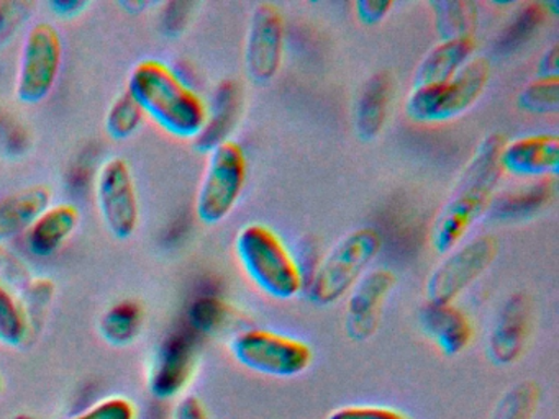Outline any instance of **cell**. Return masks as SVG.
Masks as SVG:
<instances>
[{"instance_id": "15", "label": "cell", "mask_w": 559, "mask_h": 419, "mask_svg": "<svg viewBox=\"0 0 559 419\" xmlns=\"http://www.w3.org/2000/svg\"><path fill=\"white\" fill-rule=\"evenodd\" d=\"M502 172L526 179L556 176L559 169V137L555 133L525 134L506 141L500 151Z\"/></svg>"}, {"instance_id": "19", "label": "cell", "mask_w": 559, "mask_h": 419, "mask_svg": "<svg viewBox=\"0 0 559 419\" xmlns=\"http://www.w3.org/2000/svg\"><path fill=\"white\" fill-rule=\"evenodd\" d=\"M51 205L48 187L37 183L0 200V244L25 235L35 219Z\"/></svg>"}, {"instance_id": "32", "label": "cell", "mask_w": 559, "mask_h": 419, "mask_svg": "<svg viewBox=\"0 0 559 419\" xmlns=\"http://www.w3.org/2000/svg\"><path fill=\"white\" fill-rule=\"evenodd\" d=\"M326 419H408V416L388 406L349 405L330 412Z\"/></svg>"}, {"instance_id": "10", "label": "cell", "mask_w": 559, "mask_h": 419, "mask_svg": "<svg viewBox=\"0 0 559 419\" xmlns=\"http://www.w3.org/2000/svg\"><path fill=\"white\" fill-rule=\"evenodd\" d=\"M96 200L100 218L114 238L135 235L140 225V202L135 179L129 163L122 157L106 160L97 173Z\"/></svg>"}, {"instance_id": "5", "label": "cell", "mask_w": 559, "mask_h": 419, "mask_svg": "<svg viewBox=\"0 0 559 419\" xmlns=\"http://www.w3.org/2000/svg\"><path fill=\"white\" fill-rule=\"evenodd\" d=\"M490 64L473 58L454 77L441 84L412 87L405 113L415 123H443L466 113L483 97L489 84Z\"/></svg>"}, {"instance_id": "37", "label": "cell", "mask_w": 559, "mask_h": 419, "mask_svg": "<svg viewBox=\"0 0 559 419\" xmlns=\"http://www.w3.org/2000/svg\"><path fill=\"white\" fill-rule=\"evenodd\" d=\"M123 9H130V12L139 13L140 10L145 9V7H148V3L145 2H126L122 3Z\"/></svg>"}, {"instance_id": "7", "label": "cell", "mask_w": 559, "mask_h": 419, "mask_svg": "<svg viewBox=\"0 0 559 419\" xmlns=\"http://www.w3.org/2000/svg\"><path fill=\"white\" fill-rule=\"evenodd\" d=\"M230 352L245 369L274 379H293L309 369L312 349L297 337L276 331L250 327L235 334Z\"/></svg>"}, {"instance_id": "34", "label": "cell", "mask_w": 559, "mask_h": 419, "mask_svg": "<svg viewBox=\"0 0 559 419\" xmlns=\"http://www.w3.org/2000/svg\"><path fill=\"white\" fill-rule=\"evenodd\" d=\"M173 419H212V416L198 396L185 395L176 403Z\"/></svg>"}, {"instance_id": "39", "label": "cell", "mask_w": 559, "mask_h": 419, "mask_svg": "<svg viewBox=\"0 0 559 419\" xmlns=\"http://www.w3.org/2000/svg\"><path fill=\"white\" fill-rule=\"evenodd\" d=\"M14 419H37V418H34V416L21 415V416H15Z\"/></svg>"}, {"instance_id": "24", "label": "cell", "mask_w": 559, "mask_h": 419, "mask_svg": "<svg viewBox=\"0 0 559 419\" xmlns=\"http://www.w3.org/2000/svg\"><path fill=\"white\" fill-rule=\"evenodd\" d=\"M435 25L441 39L469 38L476 25L473 2H433Z\"/></svg>"}, {"instance_id": "40", "label": "cell", "mask_w": 559, "mask_h": 419, "mask_svg": "<svg viewBox=\"0 0 559 419\" xmlns=\"http://www.w3.org/2000/svg\"><path fill=\"white\" fill-rule=\"evenodd\" d=\"M2 392H4V379L0 375V395H2Z\"/></svg>"}, {"instance_id": "6", "label": "cell", "mask_w": 559, "mask_h": 419, "mask_svg": "<svg viewBox=\"0 0 559 419\" xmlns=\"http://www.w3.org/2000/svg\"><path fill=\"white\" fill-rule=\"evenodd\" d=\"M247 177V153L240 143L227 140L212 147L195 199L199 222L215 226L227 219L243 193Z\"/></svg>"}, {"instance_id": "31", "label": "cell", "mask_w": 559, "mask_h": 419, "mask_svg": "<svg viewBox=\"0 0 559 419\" xmlns=\"http://www.w3.org/2000/svg\"><path fill=\"white\" fill-rule=\"evenodd\" d=\"M55 294H57V285L51 278H32L31 284L27 285V291H25V300H22L28 318H31L32 327H34L35 318L45 313L47 308L50 307Z\"/></svg>"}, {"instance_id": "16", "label": "cell", "mask_w": 559, "mask_h": 419, "mask_svg": "<svg viewBox=\"0 0 559 419\" xmlns=\"http://www.w3.org/2000/svg\"><path fill=\"white\" fill-rule=\"evenodd\" d=\"M421 331L447 356H457L473 339V324L454 303L427 301L420 310Z\"/></svg>"}, {"instance_id": "26", "label": "cell", "mask_w": 559, "mask_h": 419, "mask_svg": "<svg viewBox=\"0 0 559 419\" xmlns=\"http://www.w3.org/2000/svg\"><path fill=\"white\" fill-rule=\"evenodd\" d=\"M143 118L145 113L142 108L127 92H123L107 110L106 133L116 141L129 140L142 127Z\"/></svg>"}, {"instance_id": "3", "label": "cell", "mask_w": 559, "mask_h": 419, "mask_svg": "<svg viewBox=\"0 0 559 419\" xmlns=\"http://www.w3.org/2000/svg\"><path fill=\"white\" fill-rule=\"evenodd\" d=\"M235 254L248 278L267 297L293 300L306 288L296 258L270 226L245 225L235 238Z\"/></svg>"}, {"instance_id": "38", "label": "cell", "mask_w": 559, "mask_h": 419, "mask_svg": "<svg viewBox=\"0 0 559 419\" xmlns=\"http://www.w3.org/2000/svg\"><path fill=\"white\" fill-rule=\"evenodd\" d=\"M9 258L8 254H5L4 248L0 246V268H4L5 264H8Z\"/></svg>"}, {"instance_id": "23", "label": "cell", "mask_w": 559, "mask_h": 419, "mask_svg": "<svg viewBox=\"0 0 559 419\" xmlns=\"http://www.w3.org/2000/svg\"><path fill=\"white\" fill-rule=\"evenodd\" d=\"M234 308L218 297H201L189 307V326L195 334L215 336L234 323Z\"/></svg>"}, {"instance_id": "4", "label": "cell", "mask_w": 559, "mask_h": 419, "mask_svg": "<svg viewBox=\"0 0 559 419\" xmlns=\"http://www.w3.org/2000/svg\"><path fill=\"white\" fill-rule=\"evenodd\" d=\"M381 249V232L372 226H362L343 236L329 254L320 259L307 282L306 291L312 303L332 307L348 297Z\"/></svg>"}, {"instance_id": "9", "label": "cell", "mask_w": 559, "mask_h": 419, "mask_svg": "<svg viewBox=\"0 0 559 419\" xmlns=\"http://www.w3.org/2000/svg\"><path fill=\"white\" fill-rule=\"evenodd\" d=\"M497 252L499 242L492 235L476 236L451 249L425 284L427 301L454 303L492 265Z\"/></svg>"}, {"instance_id": "18", "label": "cell", "mask_w": 559, "mask_h": 419, "mask_svg": "<svg viewBox=\"0 0 559 419\" xmlns=\"http://www.w3.org/2000/svg\"><path fill=\"white\" fill-rule=\"evenodd\" d=\"M474 51H476V43L473 36L441 39L418 64L414 74V87L450 81L473 59Z\"/></svg>"}, {"instance_id": "25", "label": "cell", "mask_w": 559, "mask_h": 419, "mask_svg": "<svg viewBox=\"0 0 559 419\" xmlns=\"http://www.w3.org/2000/svg\"><path fill=\"white\" fill-rule=\"evenodd\" d=\"M538 399L539 390L536 383L523 380L500 396L490 419H533Z\"/></svg>"}, {"instance_id": "11", "label": "cell", "mask_w": 559, "mask_h": 419, "mask_svg": "<svg viewBox=\"0 0 559 419\" xmlns=\"http://www.w3.org/2000/svg\"><path fill=\"white\" fill-rule=\"evenodd\" d=\"M286 26L280 7L258 3L251 13L245 41V69L254 84H267L283 65Z\"/></svg>"}, {"instance_id": "27", "label": "cell", "mask_w": 559, "mask_h": 419, "mask_svg": "<svg viewBox=\"0 0 559 419\" xmlns=\"http://www.w3.org/2000/svg\"><path fill=\"white\" fill-rule=\"evenodd\" d=\"M519 107L528 113H556L559 110V77H536L523 87Z\"/></svg>"}, {"instance_id": "20", "label": "cell", "mask_w": 559, "mask_h": 419, "mask_svg": "<svg viewBox=\"0 0 559 419\" xmlns=\"http://www.w3.org/2000/svg\"><path fill=\"white\" fill-rule=\"evenodd\" d=\"M392 100V79L388 72L372 75L356 104L355 130L361 141H372L384 130Z\"/></svg>"}, {"instance_id": "13", "label": "cell", "mask_w": 559, "mask_h": 419, "mask_svg": "<svg viewBox=\"0 0 559 419\" xmlns=\"http://www.w3.org/2000/svg\"><path fill=\"white\" fill-rule=\"evenodd\" d=\"M394 285L395 274L389 268H371L359 278L346 303L345 331L349 339L366 343L374 336Z\"/></svg>"}, {"instance_id": "35", "label": "cell", "mask_w": 559, "mask_h": 419, "mask_svg": "<svg viewBox=\"0 0 559 419\" xmlns=\"http://www.w3.org/2000/svg\"><path fill=\"white\" fill-rule=\"evenodd\" d=\"M48 7L60 19H74L84 13V10L90 7V2L87 0H51Z\"/></svg>"}, {"instance_id": "33", "label": "cell", "mask_w": 559, "mask_h": 419, "mask_svg": "<svg viewBox=\"0 0 559 419\" xmlns=\"http://www.w3.org/2000/svg\"><path fill=\"white\" fill-rule=\"evenodd\" d=\"M356 16L362 25L374 26L391 13L394 2L389 0H358L353 3Z\"/></svg>"}, {"instance_id": "36", "label": "cell", "mask_w": 559, "mask_h": 419, "mask_svg": "<svg viewBox=\"0 0 559 419\" xmlns=\"http://www.w3.org/2000/svg\"><path fill=\"white\" fill-rule=\"evenodd\" d=\"M558 64V45H552L539 59L538 77H559Z\"/></svg>"}, {"instance_id": "21", "label": "cell", "mask_w": 559, "mask_h": 419, "mask_svg": "<svg viewBox=\"0 0 559 419\" xmlns=\"http://www.w3.org/2000/svg\"><path fill=\"white\" fill-rule=\"evenodd\" d=\"M145 310L135 300H122L107 308L99 321V333L110 346L135 343L145 324Z\"/></svg>"}, {"instance_id": "12", "label": "cell", "mask_w": 559, "mask_h": 419, "mask_svg": "<svg viewBox=\"0 0 559 419\" xmlns=\"http://www.w3.org/2000/svg\"><path fill=\"white\" fill-rule=\"evenodd\" d=\"M198 340L192 333L169 334L156 350L148 388L158 399H175L188 390L198 366Z\"/></svg>"}, {"instance_id": "2", "label": "cell", "mask_w": 559, "mask_h": 419, "mask_svg": "<svg viewBox=\"0 0 559 419\" xmlns=\"http://www.w3.org/2000/svg\"><path fill=\"white\" fill-rule=\"evenodd\" d=\"M127 94L146 117L179 140L201 137L207 127L209 108L204 98L159 59H143L133 65Z\"/></svg>"}, {"instance_id": "22", "label": "cell", "mask_w": 559, "mask_h": 419, "mask_svg": "<svg viewBox=\"0 0 559 419\" xmlns=\"http://www.w3.org/2000/svg\"><path fill=\"white\" fill-rule=\"evenodd\" d=\"M32 323L24 301L0 282V343L19 347L31 336Z\"/></svg>"}, {"instance_id": "30", "label": "cell", "mask_w": 559, "mask_h": 419, "mask_svg": "<svg viewBox=\"0 0 559 419\" xmlns=\"http://www.w3.org/2000/svg\"><path fill=\"white\" fill-rule=\"evenodd\" d=\"M70 419H139V408L127 396L110 395Z\"/></svg>"}, {"instance_id": "1", "label": "cell", "mask_w": 559, "mask_h": 419, "mask_svg": "<svg viewBox=\"0 0 559 419\" xmlns=\"http://www.w3.org/2000/svg\"><path fill=\"white\" fill-rule=\"evenodd\" d=\"M503 144L506 137L500 133L489 134L477 144L453 193L431 225L430 244L438 254H447L461 244L469 229L489 208L503 173L499 160Z\"/></svg>"}, {"instance_id": "8", "label": "cell", "mask_w": 559, "mask_h": 419, "mask_svg": "<svg viewBox=\"0 0 559 419\" xmlns=\"http://www.w3.org/2000/svg\"><path fill=\"white\" fill-rule=\"evenodd\" d=\"M63 38L50 22L35 23L28 29L15 77V97L21 104L37 105L51 94L63 65Z\"/></svg>"}, {"instance_id": "17", "label": "cell", "mask_w": 559, "mask_h": 419, "mask_svg": "<svg viewBox=\"0 0 559 419\" xmlns=\"http://www.w3.org/2000/svg\"><path fill=\"white\" fill-rule=\"evenodd\" d=\"M80 223V208L73 203L48 206L25 232L28 251L37 258H50L63 248Z\"/></svg>"}, {"instance_id": "28", "label": "cell", "mask_w": 559, "mask_h": 419, "mask_svg": "<svg viewBox=\"0 0 559 419\" xmlns=\"http://www.w3.org/2000/svg\"><path fill=\"white\" fill-rule=\"evenodd\" d=\"M546 13H548V10L545 9L543 3H525L515 13L512 22L507 25L506 33H503L502 39H500V45L507 49L525 41L545 22Z\"/></svg>"}, {"instance_id": "29", "label": "cell", "mask_w": 559, "mask_h": 419, "mask_svg": "<svg viewBox=\"0 0 559 419\" xmlns=\"http://www.w3.org/2000/svg\"><path fill=\"white\" fill-rule=\"evenodd\" d=\"M35 7L28 0H0V46L8 45L17 36L34 15Z\"/></svg>"}, {"instance_id": "14", "label": "cell", "mask_w": 559, "mask_h": 419, "mask_svg": "<svg viewBox=\"0 0 559 419\" xmlns=\"http://www.w3.org/2000/svg\"><path fill=\"white\" fill-rule=\"evenodd\" d=\"M530 333L532 303L525 295H512L500 308L487 339V356L490 362L500 367L516 362L525 350Z\"/></svg>"}]
</instances>
